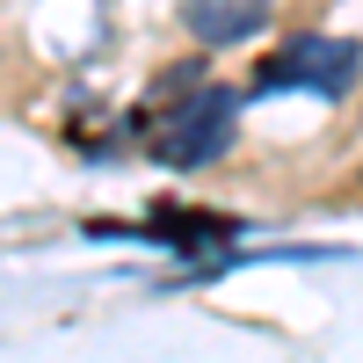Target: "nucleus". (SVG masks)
<instances>
[{"label":"nucleus","mask_w":363,"mask_h":363,"mask_svg":"<svg viewBox=\"0 0 363 363\" xmlns=\"http://www.w3.org/2000/svg\"><path fill=\"white\" fill-rule=\"evenodd\" d=\"M269 8H277V0H182V29H189L203 51H225V44L262 37Z\"/></svg>","instance_id":"7ed1b4c3"},{"label":"nucleus","mask_w":363,"mask_h":363,"mask_svg":"<svg viewBox=\"0 0 363 363\" xmlns=\"http://www.w3.org/2000/svg\"><path fill=\"white\" fill-rule=\"evenodd\" d=\"M363 73V44L356 37H320V29H298L284 37V51H269L255 66V95H277V87H313V95H349Z\"/></svg>","instance_id":"f03ea898"},{"label":"nucleus","mask_w":363,"mask_h":363,"mask_svg":"<svg viewBox=\"0 0 363 363\" xmlns=\"http://www.w3.org/2000/svg\"><path fill=\"white\" fill-rule=\"evenodd\" d=\"M233 124H240V95L233 87H211L196 80L189 95H167V109L153 116V160L167 167H203L233 145Z\"/></svg>","instance_id":"f257e3e1"}]
</instances>
